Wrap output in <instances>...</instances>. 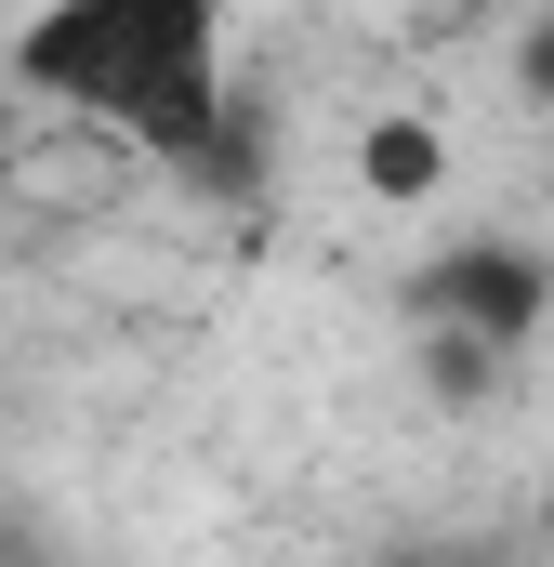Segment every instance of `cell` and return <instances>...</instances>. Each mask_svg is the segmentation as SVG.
<instances>
[{"label": "cell", "instance_id": "6da1fadb", "mask_svg": "<svg viewBox=\"0 0 554 567\" xmlns=\"http://www.w3.org/2000/svg\"><path fill=\"white\" fill-rule=\"evenodd\" d=\"M13 80L27 106L198 158L225 133V0H40L13 27Z\"/></svg>", "mask_w": 554, "mask_h": 567}, {"label": "cell", "instance_id": "7a4b0ae2", "mask_svg": "<svg viewBox=\"0 0 554 567\" xmlns=\"http://www.w3.org/2000/svg\"><path fill=\"white\" fill-rule=\"evenodd\" d=\"M542 303H554V265L529 238H449L410 278V330L449 357V383H475L489 357H515V343L542 330Z\"/></svg>", "mask_w": 554, "mask_h": 567}, {"label": "cell", "instance_id": "3957f363", "mask_svg": "<svg viewBox=\"0 0 554 567\" xmlns=\"http://www.w3.org/2000/svg\"><path fill=\"white\" fill-rule=\"evenodd\" d=\"M357 172H370V198H435V172H449V145L422 133V120H383V133L357 145Z\"/></svg>", "mask_w": 554, "mask_h": 567}, {"label": "cell", "instance_id": "277c9868", "mask_svg": "<svg viewBox=\"0 0 554 567\" xmlns=\"http://www.w3.org/2000/svg\"><path fill=\"white\" fill-rule=\"evenodd\" d=\"M529 80H542V93H554V13H542V27H529Z\"/></svg>", "mask_w": 554, "mask_h": 567}, {"label": "cell", "instance_id": "5b68a950", "mask_svg": "<svg viewBox=\"0 0 554 567\" xmlns=\"http://www.w3.org/2000/svg\"><path fill=\"white\" fill-rule=\"evenodd\" d=\"M13 93H27V80H13V27H0V120H13Z\"/></svg>", "mask_w": 554, "mask_h": 567}]
</instances>
